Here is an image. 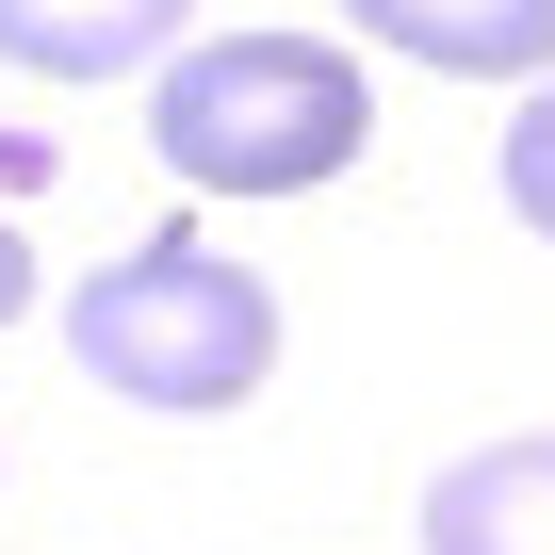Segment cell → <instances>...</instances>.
I'll use <instances>...</instances> for the list:
<instances>
[{"mask_svg": "<svg viewBox=\"0 0 555 555\" xmlns=\"http://www.w3.org/2000/svg\"><path fill=\"white\" fill-rule=\"evenodd\" d=\"M425 555H555V425L425 474Z\"/></svg>", "mask_w": 555, "mask_h": 555, "instance_id": "cell-4", "label": "cell"}, {"mask_svg": "<svg viewBox=\"0 0 555 555\" xmlns=\"http://www.w3.org/2000/svg\"><path fill=\"white\" fill-rule=\"evenodd\" d=\"M360 131H376V82L344 50H311V34L164 50V82H147V147L196 196H311V180L360 164Z\"/></svg>", "mask_w": 555, "mask_h": 555, "instance_id": "cell-1", "label": "cell"}, {"mask_svg": "<svg viewBox=\"0 0 555 555\" xmlns=\"http://www.w3.org/2000/svg\"><path fill=\"white\" fill-rule=\"evenodd\" d=\"M344 17L441 82H555V0H344Z\"/></svg>", "mask_w": 555, "mask_h": 555, "instance_id": "cell-3", "label": "cell"}, {"mask_svg": "<svg viewBox=\"0 0 555 555\" xmlns=\"http://www.w3.org/2000/svg\"><path fill=\"white\" fill-rule=\"evenodd\" d=\"M490 180H506V212H522V229L555 245V82L522 99V131H506V164H490Z\"/></svg>", "mask_w": 555, "mask_h": 555, "instance_id": "cell-6", "label": "cell"}, {"mask_svg": "<svg viewBox=\"0 0 555 555\" xmlns=\"http://www.w3.org/2000/svg\"><path fill=\"white\" fill-rule=\"evenodd\" d=\"M66 360L115 409H245L278 376V295H261L229 245L147 229V245H115L82 295H66Z\"/></svg>", "mask_w": 555, "mask_h": 555, "instance_id": "cell-2", "label": "cell"}, {"mask_svg": "<svg viewBox=\"0 0 555 555\" xmlns=\"http://www.w3.org/2000/svg\"><path fill=\"white\" fill-rule=\"evenodd\" d=\"M196 0H0V66H34V82H115L147 50H180Z\"/></svg>", "mask_w": 555, "mask_h": 555, "instance_id": "cell-5", "label": "cell"}, {"mask_svg": "<svg viewBox=\"0 0 555 555\" xmlns=\"http://www.w3.org/2000/svg\"><path fill=\"white\" fill-rule=\"evenodd\" d=\"M34 311V245H17V212H0V327Z\"/></svg>", "mask_w": 555, "mask_h": 555, "instance_id": "cell-7", "label": "cell"}]
</instances>
